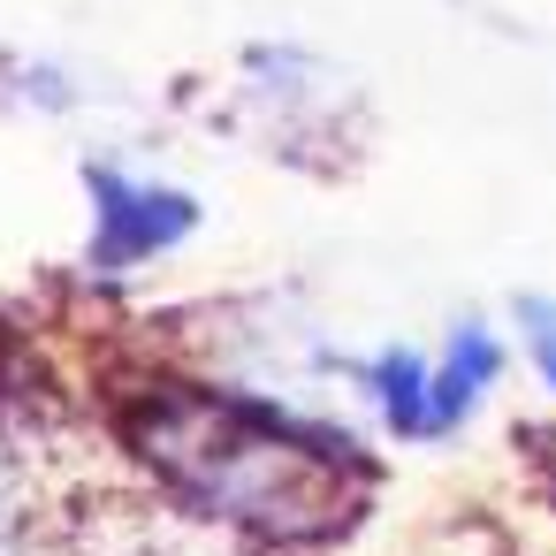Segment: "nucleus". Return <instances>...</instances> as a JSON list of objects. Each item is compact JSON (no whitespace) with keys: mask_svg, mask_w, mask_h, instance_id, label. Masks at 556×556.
Wrapping results in <instances>:
<instances>
[{"mask_svg":"<svg viewBox=\"0 0 556 556\" xmlns=\"http://www.w3.org/2000/svg\"><path fill=\"white\" fill-rule=\"evenodd\" d=\"M526 343H533L541 374L556 381V305H548V298H533V305H526Z\"/></svg>","mask_w":556,"mask_h":556,"instance_id":"obj_4","label":"nucleus"},{"mask_svg":"<svg viewBox=\"0 0 556 556\" xmlns=\"http://www.w3.org/2000/svg\"><path fill=\"white\" fill-rule=\"evenodd\" d=\"M488 374H495L488 328H457V343H450L434 366L412 358V351L374 358V396H381V412H389L396 434H442V427H457V419L480 404Z\"/></svg>","mask_w":556,"mask_h":556,"instance_id":"obj_2","label":"nucleus"},{"mask_svg":"<svg viewBox=\"0 0 556 556\" xmlns=\"http://www.w3.org/2000/svg\"><path fill=\"white\" fill-rule=\"evenodd\" d=\"M92 206H100V237H92L100 267H138V260L168 252L191 229V199L184 191L130 184L123 168H92Z\"/></svg>","mask_w":556,"mask_h":556,"instance_id":"obj_3","label":"nucleus"},{"mask_svg":"<svg viewBox=\"0 0 556 556\" xmlns=\"http://www.w3.org/2000/svg\"><path fill=\"white\" fill-rule=\"evenodd\" d=\"M138 442L153 450V465L168 480H184L199 503L244 518V526H275V533H328L351 518V442L313 434L252 396H199V389H168Z\"/></svg>","mask_w":556,"mask_h":556,"instance_id":"obj_1","label":"nucleus"}]
</instances>
